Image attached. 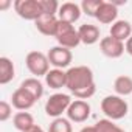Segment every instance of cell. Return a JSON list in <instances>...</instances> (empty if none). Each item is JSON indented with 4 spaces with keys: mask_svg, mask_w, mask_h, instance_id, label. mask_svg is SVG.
I'll return each mask as SVG.
<instances>
[{
    "mask_svg": "<svg viewBox=\"0 0 132 132\" xmlns=\"http://www.w3.org/2000/svg\"><path fill=\"white\" fill-rule=\"evenodd\" d=\"M69 92L76 100H89L95 95V76L90 67L87 65H76L67 70V86Z\"/></svg>",
    "mask_w": 132,
    "mask_h": 132,
    "instance_id": "cell-1",
    "label": "cell"
},
{
    "mask_svg": "<svg viewBox=\"0 0 132 132\" xmlns=\"http://www.w3.org/2000/svg\"><path fill=\"white\" fill-rule=\"evenodd\" d=\"M101 110L107 117V120L117 121L121 120L127 115L129 112V104L123 96L118 95H107L101 100Z\"/></svg>",
    "mask_w": 132,
    "mask_h": 132,
    "instance_id": "cell-2",
    "label": "cell"
},
{
    "mask_svg": "<svg viewBox=\"0 0 132 132\" xmlns=\"http://www.w3.org/2000/svg\"><path fill=\"white\" fill-rule=\"evenodd\" d=\"M54 37L57 40V45L65 47L69 50H73V48H76L81 44L78 30H75L73 23L62 22V20H59V23H57V30H56V36Z\"/></svg>",
    "mask_w": 132,
    "mask_h": 132,
    "instance_id": "cell-3",
    "label": "cell"
},
{
    "mask_svg": "<svg viewBox=\"0 0 132 132\" xmlns=\"http://www.w3.org/2000/svg\"><path fill=\"white\" fill-rule=\"evenodd\" d=\"M72 101V96L67 93H53L45 103V113L51 118H61L62 113H67Z\"/></svg>",
    "mask_w": 132,
    "mask_h": 132,
    "instance_id": "cell-4",
    "label": "cell"
},
{
    "mask_svg": "<svg viewBox=\"0 0 132 132\" xmlns=\"http://www.w3.org/2000/svg\"><path fill=\"white\" fill-rule=\"evenodd\" d=\"M25 64L27 69L30 70L31 75H34V78L44 76L50 72V61L48 56L42 51H30L25 57Z\"/></svg>",
    "mask_w": 132,
    "mask_h": 132,
    "instance_id": "cell-5",
    "label": "cell"
},
{
    "mask_svg": "<svg viewBox=\"0 0 132 132\" xmlns=\"http://www.w3.org/2000/svg\"><path fill=\"white\" fill-rule=\"evenodd\" d=\"M13 6H14V11L17 13V16L25 20L36 22L42 16L39 0H16Z\"/></svg>",
    "mask_w": 132,
    "mask_h": 132,
    "instance_id": "cell-6",
    "label": "cell"
},
{
    "mask_svg": "<svg viewBox=\"0 0 132 132\" xmlns=\"http://www.w3.org/2000/svg\"><path fill=\"white\" fill-rule=\"evenodd\" d=\"M48 56V61H50V65H53L54 69H67L69 65L72 64L73 61V54H72V50L65 48V47H61V45H56V47H51L50 51L47 53Z\"/></svg>",
    "mask_w": 132,
    "mask_h": 132,
    "instance_id": "cell-7",
    "label": "cell"
},
{
    "mask_svg": "<svg viewBox=\"0 0 132 132\" xmlns=\"http://www.w3.org/2000/svg\"><path fill=\"white\" fill-rule=\"evenodd\" d=\"M90 112H92V107L86 100H75L72 101L67 110V118L73 123H84L89 120Z\"/></svg>",
    "mask_w": 132,
    "mask_h": 132,
    "instance_id": "cell-8",
    "label": "cell"
},
{
    "mask_svg": "<svg viewBox=\"0 0 132 132\" xmlns=\"http://www.w3.org/2000/svg\"><path fill=\"white\" fill-rule=\"evenodd\" d=\"M100 50L104 56L110 59H118L126 51V47H124V42H120L112 36H106V37H101L100 40Z\"/></svg>",
    "mask_w": 132,
    "mask_h": 132,
    "instance_id": "cell-9",
    "label": "cell"
},
{
    "mask_svg": "<svg viewBox=\"0 0 132 132\" xmlns=\"http://www.w3.org/2000/svg\"><path fill=\"white\" fill-rule=\"evenodd\" d=\"M36 101L37 100L31 93H28L25 89H22V87L16 89L13 92V95H11V104H13V107L17 109V110H20V112H27L28 109H31L36 104Z\"/></svg>",
    "mask_w": 132,
    "mask_h": 132,
    "instance_id": "cell-10",
    "label": "cell"
},
{
    "mask_svg": "<svg viewBox=\"0 0 132 132\" xmlns=\"http://www.w3.org/2000/svg\"><path fill=\"white\" fill-rule=\"evenodd\" d=\"M82 14V10H81V5L75 3V2H65L59 6V11H57V19L62 20V22H69V23H75L79 20Z\"/></svg>",
    "mask_w": 132,
    "mask_h": 132,
    "instance_id": "cell-11",
    "label": "cell"
},
{
    "mask_svg": "<svg viewBox=\"0 0 132 132\" xmlns=\"http://www.w3.org/2000/svg\"><path fill=\"white\" fill-rule=\"evenodd\" d=\"M57 23H59L57 16H47V14L40 16V17L34 22L36 30H37L40 34H44V36H53V37L56 36Z\"/></svg>",
    "mask_w": 132,
    "mask_h": 132,
    "instance_id": "cell-12",
    "label": "cell"
},
{
    "mask_svg": "<svg viewBox=\"0 0 132 132\" xmlns=\"http://www.w3.org/2000/svg\"><path fill=\"white\" fill-rule=\"evenodd\" d=\"M117 17H118V8L112 2H103V5L100 6V10L96 11V16H95V19L104 25L115 23L118 20Z\"/></svg>",
    "mask_w": 132,
    "mask_h": 132,
    "instance_id": "cell-13",
    "label": "cell"
},
{
    "mask_svg": "<svg viewBox=\"0 0 132 132\" xmlns=\"http://www.w3.org/2000/svg\"><path fill=\"white\" fill-rule=\"evenodd\" d=\"M78 34H79V39H81V44L84 45H93L100 40L101 37V31L96 25H92V23H84L78 28Z\"/></svg>",
    "mask_w": 132,
    "mask_h": 132,
    "instance_id": "cell-14",
    "label": "cell"
},
{
    "mask_svg": "<svg viewBox=\"0 0 132 132\" xmlns=\"http://www.w3.org/2000/svg\"><path fill=\"white\" fill-rule=\"evenodd\" d=\"M109 36H112L113 39H117L120 42H126L132 36V25H130V22L129 20H117L115 23L110 25Z\"/></svg>",
    "mask_w": 132,
    "mask_h": 132,
    "instance_id": "cell-15",
    "label": "cell"
},
{
    "mask_svg": "<svg viewBox=\"0 0 132 132\" xmlns=\"http://www.w3.org/2000/svg\"><path fill=\"white\" fill-rule=\"evenodd\" d=\"M45 84L53 90H59L67 86V72H64L61 69H51L45 75Z\"/></svg>",
    "mask_w": 132,
    "mask_h": 132,
    "instance_id": "cell-16",
    "label": "cell"
},
{
    "mask_svg": "<svg viewBox=\"0 0 132 132\" xmlns=\"http://www.w3.org/2000/svg\"><path fill=\"white\" fill-rule=\"evenodd\" d=\"M16 76V67L10 57L2 56L0 57V84L5 86L8 82H11Z\"/></svg>",
    "mask_w": 132,
    "mask_h": 132,
    "instance_id": "cell-17",
    "label": "cell"
},
{
    "mask_svg": "<svg viewBox=\"0 0 132 132\" xmlns=\"http://www.w3.org/2000/svg\"><path fill=\"white\" fill-rule=\"evenodd\" d=\"M13 124L19 132H27L30 130L33 126H36L34 123V117L30 112H17L13 117Z\"/></svg>",
    "mask_w": 132,
    "mask_h": 132,
    "instance_id": "cell-18",
    "label": "cell"
},
{
    "mask_svg": "<svg viewBox=\"0 0 132 132\" xmlns=\"http://www.w3.org/2000/svg\"><path fill=\"white\" fill-rule=\"evenodd\" d=\"M113 90L118 96H129L132 93V78L127 75H120L113 81Z\"/></svg>",
    "mask_w": 132,
    "mask_h": 132,
    "instance_id": "cell-19",
    "label": "cell"
},
{
    "mask_svg": "<svg viewBox=\"0 0 132 132\" xmlns=\"http://www.w3.org/2000/svg\"><path fill=\"white\" fill-rule=\"evenodd\" d=\"M20 87L25 89L28 93H31L36 100H40L44 96V84L39 81V78H34V76L33 78H27V79L22 81Z\"/></svg>",
    "mask_w": 132,
    "mask_h": 132,
    "instance_id": "cell-20",
    "label": "cell"
},
{
    "mask_svg": "<svg viewBox=\"0 0 132 132\" xmlns=\"http://www.w3.org/2000/svg\"><path fill=\"white\" fill-rule=\"evenodd\" d=\"M48 132H73L72 121L69 118H62V117L61 118H54L50 123Z\"/></svg>",
    "mask_w": 132,
    "mask_h": 132,
    "instance_id": "cell-21",
    "label": "cell"
},
{
    "mask_svg": "<svg viewBox=\"0 0 132 132\" xmlns=\"http://www.w3.org/2000/svg\"><path fill=\"white\" fill-rule=\"evenodd\" d=\"M103 2H104V0H82V2H81V10L89 17H95L96 11L100 10Z\"/></svg>",
    "mask_w": 132,
    "mask_h": 132,
    "instance_id": "cell-22",
    "label": "cell"
},
{
    "mask_svg": "<svg viewBox=\"0 0 132 132\" xmlns=\"http://www.w3.org/2000/svg\"><path fill=\"white\" fill-rule=\"evenodd\" d=\"M96 129L98 132H126L124 129H121L120 126H117L112 120H107V118H103L100 121H96Z\"/></svg>",
    "mask_w": 132,
    "mask_h": 132,
    "instance_id": "cell-23",
    "label": "cell"
},
{
    "mask_svg": "<svg viewBox=\"0 0 132 132\" xmlns=\"http://www.w3.org/2000/svg\"><path fill=\"white\" fill-rule=\"evenodd\" d=\"M40 3V10H42V16L47 14V16H57V11H59V3L56 0H39Z\"/></svg>",
    "mask_w": 132,
    "mask_h": 132,
    "instance_id": "cell-24",
    "label": "cell"
},
{
    "mask_svg": "<svg viewBox=\"0 0 132 132\" xmlns=\"http://www.w3.org/2000/svg\"><path fill=\"white\" fill-rule=\"evenodd\" d=\"M13 117V104L8 101H0V121H8Z\"/></svg>",
    "mask_w": 132,
    "mask_h": 132,
    "instance_id": "cell-25",
    "label": "cell"
},
{
    "mask_svg": "<svg viewBox=\"0 0 132 132\" xmlns=\"http://www.w3.org/2000/svg\"><path fill=\"white\" fill-rule=\"evenodd\" d=\"M11 5H14V3H13V2H10V0H0V10H2V11L8 10Z\"/></svg>",
    "mask_w": 132,
    "mask_h": 132,
    "instance_id": "cell-26",
    "label": "cell"
},
{
    "mask_svg": "<svg viewBox=\"0 0 132 132\" xmlns=\"http://www.w3.org/2000/svg\"><path fill=\"white\" fill-rule=\"evenodd\" d=\"M124 47H126V53L127 54H130L132 56V36L126 40V44H124Z\"/></svg>",
    "mask_w": 132,
    "mask_h": 132,
    "instance_id": "cell-27",
    "label": "cell"
},
{
    "mask_svg": "<svg viewBox=\"0 0 132 132\" xmlns=\"http://www.w3.org/2000/svg\"><path fill=\"white\" fill-rule=\"evenodd\" d=\"M79 132H98V129H96V126H84Z\"/></svg>",
    "mask_w": 132,
    "mask_h": 132,
    "instance_id": "cell-28",
    "label": "cell"
},
{
    "mask_svg": "<svg viewBox=\"0 0 132 132\" xmlns=\"http://www.w3.org/2000/svg\"><path fill=\"white\" fill-rule=\"evenodd\" d=\"M27 132H45V130H44L40 126H37V124H36V126H33V127H31L30 130H27Z\"/></svg>",
    "mask_w": 132,
    "mask_h": 132,
    "instance_id": "cell-29",
    "label": "cell"
}]
</instances>
